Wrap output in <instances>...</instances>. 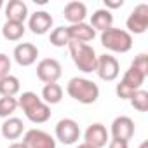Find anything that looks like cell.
I'll list each match as a JSON object with an SVG mask.
<instances>
[{
  "instance_id": "cell-10",
  "label": "cell",
  "mask_w": 148,
  "mask_h": 148,
  "mask_svg": "<svg viewBox=\"0 0 148 148\" xmlns=\"http://www.w3.org/2000/svg\"><path fill=\"white\" fill-rule=\"evenodd\" d=\"M84 139H86L84 143H87V145L92 146V148H103V146H106V143L110 141V132L106 131V127H105L103 124L96 122V124H91V125L86 129Z\"/></svg>"
},
{
  "instance_id": "cell-16",
  "label": "cell",
  "mask_w": 148,
  "mask_h": 148,
  "mask_svg": "<svg viewBox=\"0 0 148 148\" xmlns=\"http://www.w3.org/2000/svg\"><path fill=\"white\" fill-rule=\"evenodd\" d=\"M5 18L7 21L25 23V19L28 18V5L23 0H9L5 4Z\"/></svg>"
},
{
  "instance_id": "cell-4",
  "label": "cell",
  "mask_w": 148,
  "mask_h": 148,
  "mask_svg": "<svg viewBox=\"0 0 148 148\" xmlns=\"http://www.w3.org/2000/svg\"><path fill=\"white\" fill-rule=\"evenodd\" d=\"M101 40V45L112 52H129L132 49V35L127 33L125 30H120V28H108L106 32L101 33L99 37Z\"/></svg>"
},
{
  "instance_id": "cell-14",
  "label": "cell",
  "mask_w": 148,
  "mask_h": 148,
  "mask_svg": "<svg viewBox=\"0 0 148 148\" xmlns=\"http://www.w3.org/2000/svg\"><path fill=\"white\" fill-rule=\"evenodd\" d=\"M64 19L71 25H79V23H84L86 18H87V5L84 2H77V0H73V2H68L64 5Z\"/></svg>"
},
{
  "instance_id": "cell-8",
  "label": "cell",
  "mask_w": 148,
  "mask_h": 148,
  "mask_svg": "<svg viewBox=\"0 0 148 148\" xmlns=\"http://www.w3.org/2000/svg\"><path fill=\"white\" fill-rule=\"evenodd\" d=\"M96 73L98 77L105 82H113L119 73H120V64L115 56L110 54H101L98 56V64H96Z\"/></svg>"
},
{
  "instance_id": "cell-20",
  "label": "cell",
  "mask_w": 148,
  "mask_h": 148,
  "mask_svg": "<svg viewBox=\"0 0 148 148\" xmlns=\"http://www.w3.org/2000/svg\"><path fill=\"white\" fill-rule=\"evenodd\" d=\"M40 99L45 103V105H58L61 103L63 99V87L59 84H45L44 89H42V96Z\"/></svg>"
},
{
  "instance_id": "cell-22",
  "label": "cell",
  "mask_w": 148,
  "mask_h": 148,
  "mask_svg": "<svg viewBox=\"0 0 148 148\" xmlns=\"http://www.w3.org/2000/svg\"><path fill=\"white\" fill-rule=\"evenodd\" d=\"M145 79H146V77L143 75V73H139L138 70H134V68L129 66V70L124 73V77H122L120 84L127 86V87L132 89V91H139L141 86H143V82H145Z\"/></svg>"
},
{
  "instance_id": "cell-9",
  "label": "cell",
  "mask_w": 148,
  "mask_h": 148,
  "mask_svg": "<svg viewBox=\"0 0 148 148\" xmlns=\"http://www.w3.org/2000/svg\"><path fill=\"white\" fill-rule=\"evenodd\" d=\"M23 143L28 148H56V139L42 129L26 131L25 138H23Z\"/></svg>"
},
{
  "instance_id": "cell-29",
  "label": "cell",
  "mask_w": 148,
  "mask_h": 148,
  "mask_svg": "<svg viewBox=\"0 0 148 148\" xmlns=\"http://www.w3.org/2000/svg\"><path fill=\"white\" fill-rule=\"evenodd\" d=\"M124 5V0H105V9L110 11V9H119Z\"/></svg>"
},
{
  "instance_id": "cell-2",
  "label": "cell",
  "mask_w": 148,
  "mask_h": 148,
  "mask_svg": "<svg viewBox=\"0 0 148 148\" xmlns=\"http://www.w3.org/2000/svg\"><path fill=\"white\" fill-rule=\"evenodd\" d=\"M66 92L70 98H73L82 105H92L99 98V87L92 80L84 79V77L70 79V82L66 84Z\"/></svg>"
},
{
  "instance_id": "cell-11",
  "label": "cell",
  "mask_w": 148,
  "mask_h": 148,
  "mask_svg": "<svg viewBox=\"0 0 148 148\" xmlns=\"http://www.w3.org/2000/svg\"><path fill=\"white\" fill-rule=\"evenodd\" d=\"M110 132H112L113 139H122V141L129 143V139L134 136V122H132V119L125 117V115L113 119Z\"/></svg>"
},
{
  "instance_id": "cell-12",
  "label": "cell",
  "mask_w": 148,
  "mask_h": 148,
  "mask_svg": "<svg viewBox=\"0 0 148 148\" xmlns=\"http://www.w3.org/2000/svg\"><path fill=\"white\" fill-rule=\"evenodd\" d=\"M12 56L19 66H32L38 58V49H37V45H33L30 42H21L14 47Z\"/></svg>"
},
{
  "instance_id": "cell-24",
  "label": "cell",
  "mask_w": 148,
  "mask_h": 148,
  "mask_svg": "<svg viewBox=\"0 0 148 148\" xmlns=\"http://www.w3.org/2000/svg\"><path fill=\"white\" fill-rule=\"evenodd\" d=\"M129 101H131V105H132L134 110H138V112H141V113L148 112V92H146V91H143V89L136 91Z\"/></svg>"
},
{
  "instance_id": "cell-1",
  "label": "cell",
  "mask_w": 148,
  "mask_h": 148,
  "mask_svg": "<svg viewBox=\"0 0 148 148\" xmlns=\"http://www.w3.org/2000/svg\"><path fill=\"white\" fill-rule=\"evenodd\" d=\"M18 106H21V110L25 112L26 119L33 124H44L51 119V106L45 105L40 96H37L32 91H26L19 96L18 99Z\"/></svg>"
},
{
  "instance_id": "cell-19",
  "label": "cell",
  "mask_w": 148,
  "mask_h": 148,
  "mask_svg": "<svg viewBox=\"0 0 148 148\" xmlns=\"http://www.w3.org/2000/svg\"><path fill=\"white\" fill-rule=\"evenodd\" d=\"M26 28H25V23H16V21H5L4 26H2V37L5 40H11V42H16V40H21L23 35H25Z\"/></svg>"
},
{
  "instance_id": "cell-28",
  "label": "cell",
  "mask_w": 148,
  "mask_h": 148,
  "mask_svg": "<svg viewBox=\"0 0 148 148\" xmlns=\"http://www.w3.org/2000/svg\"><path fill=\"white\" fill-rule=\"evenodd\" d=\"M108 148H129V143L127 141H122V139H110L108 141Z\"/></svg>"
},
{
  "instance_id": "cell-21",
  "label": "cell",
  "mask_w": 148,
  "mask_h": 148,
  "mask_svg": "<svg viewBox=\"0 0 148 148\" xmlns=\"http://www.w3.org/2000/svg\"><path fill=\"white\" fill-rule=\"evenodd\" d=\"M21 89L19 79L14 75H7L4 79H0V96L4 98H14Z\"/></svg>"
},
{
  "instance_id": "cell-27",
  "label": "cell",
  "mask_w": 148,
  "mask_h": 148,
  "mask_svg": "<svg viewBox=\"0 0 148 148\" xmlns=\"http://www.w3.org/2000/svg\"><path fill=\"white\" fill-rule=\"evenodd\" d=\"M11 75V59L7 54L0 52V79Z\"/></svg>"
},
{
  "instance_id": "cell-33",
  "label": "cell",
  "mask_w": 148,
  "mask_h": 148,
  "mask_svg": "<svg viewBox=\"0 0 148 148\" xmlns=\"http://www.w3.org/2000/svg\"><path fill=\"white\" fill-rule=\"evenodd\" d=\"M4 7V0H0V9H2Z\"/></svg>"
},
{
  "instance_id": "cell-3",
  "label": "cell",
  "mask_w": 148,
  "mask_h": 148,
  "mask_svg": "<svg viewBox=\"0 0 148 148\" xmlns=\"http://www.w3.org/2000/svg\"><path fill=\"white\" fill-rule=\"evenodd\" d=\"M68 49H70V56H71L73 63H75V66H77L82 73H92V71H96L98 54H96V51H94L89 44H82V42H73V40H70Z\"/></svg>"
},
{
  "instance_id": "cell-31",
  "label": "cell",
  "mask_w": 148,
  "mask_h": 148,
  "mask_svg": "<svg viewBox=\"0 0 148 148\" xmlns=\"http://www.w3.org/2000/svg\"><path fill=\"white\" fill-rule=\"evenodd\" d=\"M77 148H92V146H89V145H87V143H80V145H79V146H77Z\"/></svg>"
},
{
  "instance_id": "cell-23",
  "label": "cell",
  "mask_w": 148,
  "mask_h": 148,
  "mask_svg": "<svg viewBox=\"0 0 148 148\" xmlns=\"http://www.w3.org/2000/svg\"><path fill=\"white\" fill-rule=\"evenodd\" d=\"M51 45L54 47H64L70 44V35H68V28L66 26H58L51 32V38H49Z\"/></svg>"
},
{
  "instance_id": "cell-15",
  "label": "cell",
  "mask_w": 148,
  "mask_h": 148,
  "mask_svg": "<svg viewBox=\"0 0 148 148\" xmlns=\"http://www.w3.org/2000/svg\"><path fill=\"white\" fill-rule=\"evenodd\" d=\"M68 28V35H70V40L73 42H82V44H87L91 40H94L96 37V32L91 28V25L87 23H79V25H70L66 26Z\"/></svg>"
},
{
  "instance_id": "cell-18",
  "label": "cell",
  "mask_w": 148,
  "mask_h": 148,
  "mask_svg": "<svg viewBox=\"0 0 148 148\" xmlns=\"http://www.w3.org/2000/svg\"><path fill=\"white\" fill-rule=\"evenodd\" d=\"M23 131H25L23 120L18 117H9L2 124V136L5 139H18L23 134Z\"/></svg>"
},
{
  "instance_id": "cell-17",
  "label": "cell",
  "mask_w": 148,
  "mask_h": 148,
  "mask_svg": "<svg viewBox=\"0 0 148 148\" xmlns=\"http://www.w3.org/2000/svg\"><path fill=\"white\" fill-rule=\"evenodd\" d=\"M113 25V14L112 11H106V9H98L94 11V14L91 16V28L96 32H106L108 28H112Z\"/></svg>"
},
{
  "instance_id": "cell-6",
  "label": "cell",
  "mask_w": 148,
  "mask_h": 148,
  "mask_svg": "<svg viewBox=\"0 0 148 148\" xmlns=\"http://www.w3.org/2000/svg\"><path fill=\"white\" fill-rule=\"evenodd\" d=\"M125 26H127V33H134V35H141L146 32L148 28V5L146 4H138L132 12L129 14L127 21H125Z\"/></svg>"
},
{
  "instance_id": "cell-32",
  "label": "cell",
  "mask_w": 148,
  "mask_h": 148,
  "mask_svg": "<svg viewBox=\"0 0 148 148\" xmlns=\"http://www.w3.org/2000/svg\"><path fill=\"white\" fill-rule=\"evenodd\" d=\"M139 148H148V141H143V143L139 145Z\"/></svg>"
},
{
  "instance_id": "cell-25",
  "label": "cell",
  "mask_w": 148,
  "mask_h": 148,
  "mask_svg": "<svg viewBox=\"0 0 148 148\" xmlns=\"http://www.w3.org/2000/svg\"><path fill=\"white\" fill-rule=\"evenodd\" d=\"M18 110V99L16 98H0V117L2 119H9L12 117V113Z\"/></svg>"
},
{
  "instance_id": "cell-13",
  "label": "cell",
  "mask_w": 148,
  "mask_h": 148,
  "mask_svg": "<svg viewBox=\"0 0 148 148\" xmlns=\"http://www.w3.org/2000/svg\"><path fill=\"white\" fill-rule=\"evenodd\" d=\"M52 16L45 11H37L30 16L28 19V28L33 35H45L51 28H52Z\"/></svg>"
},
{
  "instance_id": "cell-26",
  "label": "cell",
  "mask_w": 148,
  "mask_h": 148,
  "mask_svg": "<svg viewBox=\"0 0 148 148\" xmlns=\"http://www.w3.org/2000/svg\"><path fill=\"white\" fill-rule=\"evenodd\" d=\"M131 68L138 70L139 73H143L145 77H148V56H146V54H138V56L132 59Z\"/></svg>"
},
{
  "instance_id": "cell-7",
  "label": "cell",
  "mask_w": 148,
  "mask_h": 148,
  "mask_svg": "<svg viewBox=\"0 0 148 148\" xmlns=\"http://www.w3.org/2000/svg\"><path fill=\"white\" fill-rule=\"evenodd\" d=\"M56 139L63 145H75L80 138V127L73 119H61L56 124Z\"/></svg>"
},
{
  "instance_id": "cell-5",
  "label": "cell",
  "mask_w": 148,
  "mask_h": 148,
  "mask_svg": "<svg viewBox=\"0 0 148 148\" xmlns=\"http://www.w3.org/2000/svg\"><path fill=\"white\" fill-rule=\"evenodd\" d=\"M61 73H63L61 63L54 58H44L37 64V77L44 84H58Z\"/></svg>"
},
{
  "instance_id": "cell-30",
  "label": "cell",
  "mask_w": 148,
  "mask_h": 148,
  "mask_svg": "<svg viewBox=\"0 0 148 148\" xmlns=\"http://www.w3.org/2000/svg\"><path fill=\"white\" fill-rule=\"evenodd\" d=\"M9 148H28L23 141H14V143H11L9 145Z\"/></svg>"
}]
</instances>
